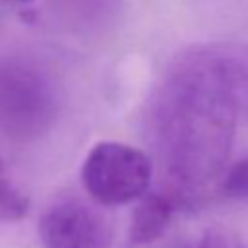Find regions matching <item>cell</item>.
<instances>
[{
	"mask_svg": "<svg viewBox=\"0 0 248 248\" xmlns=\"http://www.w3.org/2000/svg\"><path fill=\"white\" fill-rule=\"evenodd\" d=\"M56 116V95L46 76L21 60L0 62V132L27 141L43 136Z\"/></svg>",
	"mask_w": 248,
	"mask_h": 248,
	"instance_id": "3957f363",
	"label": "cell"
},
{
	"mask_svg": "<svg viewBox=\"0 0 248 248\" xmlns=\"http://www.w3.org/2000/svg\"><path fill=\"white\" fill-rule=\"evenodd\" d=\"M238 114L217 43L176 56L149 110L151 143L176 205H198L221 186Z\"/></svg>",
	"mask_w": 248,
	"mask_h": 248,
	"instance_id": "6da1fadb",
	"label": "cell"
},
{
	"mask_svg": "<svg viewBox=\"0 0 248 248\" xmlns=\"http://www.w3.org/2000/svg\"><path fill=\"white\" fill-rule=\"evenodd\" d=\"M240 112L248 114V43H217Z\"/></svg>",
	"mask_w": 248,
	"mask_h": 248,
	"instance_id": "8992f818",
	"label": "cell"
},
{
	"mask_svg": "<svg viewBox=\"0 0 248 248\" xmlns=\"http://www.w3.org/2000/svg\"><path fill=\"white\" fill-rule=\"evenodd\" d=\"M176 203L169 194L147 192L136 202L130 219L128 240L132 246H143L157 240L169 227Z\"/></svg>",
	"mask_w": 248,
	"mask_h": 248,
	"instance_id": "5b68a950",
	"label": "cell"
},
{
	"mask_svg": "<svg viewBox=\"0 0 248 248\" xmlns=\"http://www.w3.org/2000/svg\"><path fill=\"white\" fill-rule=\"evenodd\" d=\"M29 198L12 184L6 170L0 172V221H19L29 213Z\"/></svg>",
	"mask_w": 248,
	"mask_h": 248,
	"instance_id": "52a82bcc",
	"label": "cell"
},
{
	"mask_svg": "<svg viewBox=\"0 0 248 248\" xmlns=\"http://www.w3.org/2000/svg\"><path fill=\"white\" fill-rule=\"evenodd\" d=\"M198 248H244V246L232 234H229L225 231H219V229H211V231L203 232V236L200 238Z\"/></svg>",
	"mask_w": 248,
	"mask_h": 248,
	"instance_id": "9c48e42d",
	"label": "cell"
},
{
	"mask_svg": "<svg viewBox=\"0 0 248 248\" xmlns=\"http://www.w3.org/2000/svg\"><path fill=\"white\" fill-rule=\"evenodd\" d=\"M221 194L232 200H248V157L231 165L219 186Z\"/></svg>",
	"mask_w": 248,
	"mask_h": 248,
	"instance_id": "ba28073f",
	"label": "cell"
},
{
	"mask_svg": "<svg viewBox=\"0 0 248 248\" xmlns=\"http://www.w3.org/2000/svg\"><path fill=\"white\" fill-rule=\"evenodd\" d=\"M45 248H110V223L93 205L66 198L48 205L39 219Z\"/></svg>",
	"mask_w": 248,
	"mask_h": 248,
	"instance_id": "277c9868",
	"label": "cell"
},
{
	"mask_svg": "<svg viewBox=\"0 0 248 248\" xmlns=\"http://www.w3.org/2000/svg\"><path fill=\"white\" fill-rule=\"evenodd\" d=\"M151 178V157L116 140H103L91 145L81 165L85 192L105 207L138 202L149 192Z\"/></svg>",
	"mask_w": 248,
	"mask_h": 248,
	"instance_id": "7a4b0ae2",
	"label": "cell"
},
{
	"mask_svg": "<svg viewBox=\"0 0 248 248\" xmlns=\"http://www.w3.org/2000/svg\"><path fill=\"white\" fill-rule=\"evenodd\" d=\"M6 2H14V4H29L33 0H6Z\"/></svg>",
	"mask_w": 248,
	"mask_h": 248,
	"instance_id": "30bf717a",
	"label": "cell"
}]
</instances>
